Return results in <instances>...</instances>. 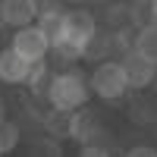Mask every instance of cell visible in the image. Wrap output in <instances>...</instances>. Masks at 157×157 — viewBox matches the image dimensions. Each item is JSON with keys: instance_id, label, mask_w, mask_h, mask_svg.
I'll list each match as a JSON object with an SVG mask.
<instances>
[{"instance_id": "1", "label": "cell", "mask_w": 157, "mask_h": 157, "mask_svg": "<svg viewBox=\"0 0 157 157\" xmlns=\"http://www.w3.org/2000/svg\"><path fill=\"white\" fill-rule=\"evenodd\" d=\"M91 94H94L91 91V78H85L78 69H63L57 75H50L44 98L54 110H82Z\"/></svg>"}, {"instance_id": "2", "label": "cell", "mask_w": 157, "mask_h": 157, "mask_svg": "<svg viewBox=\"0 0 157 157\" xmlns=\"http://www.w3.org/2000/svg\"><path fill=\"white\" fill-rule=\"evenodd\" d=\"M98 35V19L91 16L88 10H69V19H66V35L63 41L54 47V54L66 63H75V60H85V50L88 44L94 41Z\"/></svg>"}, {"instance_id": "3", "label": "cell", "mask_w": 157, "mask_h": 157, "mask_svg": "<svg viewBox=\"0 0 157 157\" xmlns=\"http://www.w3.org/2000/svg\"><path fill=\"white\" fill-rule=\"evenodd\" d=\"M91 91L101 98V101H123L132 85H129V75L123 69V60H101L94 63V69H91Z\"/></svg>"}, {"instance_id": "4", "label": "cell", "mask_w": 157, "mask_h": 157, "mask_svg": "<svg viewBox=\"0 0 157 157\" xmlns=\"http://www.w3.org/2000/svg\"><path fill=\"white\" fill-rule=\"evenodd\" d=\"M10 44L16 47L25 60H32V63H44V60H47V54L54 50V47H50V41H47V35L38 29V22L22 25V29H13Z\"/></svg>"}, {"instance_id": "5", "label": "cell", "mask_w": 157, "mask_h": 157, "mask_svg": "<svg viewBox=\"0 0 157 157\" xmlns=\"http://www.w3.org/2000/svg\"><path fill=\"white\" fill-rule=\"evenodd\" d=\"M35 66H38V63L25 60L13 44L0 50V82H3V85H29Z\"/></svg>"}, {"instance_id": "6", "label": "cell", "mask_w": 157, "mask_h": 157, "mask_svg": "<svg viewBox=\"0 0 157 157\" xmlns=\"http://www.w3.org/2000/svg\"><path fill=\"white\" fill-rule=\"evenodd\" d=\"M120 60H123V69H126V75H129L132 91H141V88L154 85V78H157V63H154V60H148L145 54H138L135 47L126 50Z\"/></svg>"}, {"instance_id": "7", "label": "cell", "mask_w": 157, "mask_h": 157, "mask_svg": "<svg viewBox=\"0 0 157 157\" xmlns=\"http://www.w3.org/2000/svg\"><path fill=\"white\" fill-rule=\"evenodd\" d=\"M0 16L10 29L32 25L41 16V0H0Z\"/></svg>"}, {"instance_id": "8", "label": "cell", "mask_w": 157, "mask_h": 157, "mask_svg": "<svg viewBox=\"0 0 157 157\" xmlns=\"http://www.w3.org/2000/svg\"><path fill=\"white\" fill-rule=\"evenodd\" d=\"M66 19H69V10H63L60 3L57 6H41V16H38V29L47 35L50 47H57L66 35Z\"/></svg>"}, {"instance_id": "9", "label": "cell", "mask_w": 157, "mask_h": 157, "mask_svg": "<svg viewBox=\"0 0 157 157\" xmlns=\"http://www.w3.org/2000/svg\"><path fill=\"white\" fill-rule=\"evenodd\" d=\"M135 50L157 63V19H151V22L135 29Z\"/></svg>"}, {"instance_id": "10", "label": "cell", "mask_w": 157, "mask_h": 157, "mask_svg": "<svg viewBox=\"0 0 157 157\" xmlns=\"http://www.w3.org/2000/svg\"><path fill=\"white\" fill-rule=\"evenodd\" d=\"M107 22L113 29H132L135 25V3L129 0V3H113L107 10Z\"/></svg>"}, {"instance_id": "11", "label": "cell", "mask_w": 157, "mask_h": 157, "mask_svg": "<svg viewBox=\"0 0 157 157\" xmlns=\"http://www.w3.org/2000/svg\"><path fill=\"white\" fill-rule=\"evenodd\" d=\"M110 50H116V47H113V32H98V35H94V41H91L88 50H85V60L101 63V60H107Z\"/></svg>"}, {"instance_id": "12", "label": "cell", "mask_w": 157, "mask_h": 157, "mask_svg": "<svg viewBox=\"0 0 157 157\" xmlns=\"http://www.w3.org/2000/svg\"><path fill=\"white\" fill-rule=\"evenodd\" d=\"M16 145H19V126L3 120L0 123V154H10Z\"/></svg>"}, {"instance_id": "13", "label": "cell", "mask_w": 157, "mask_h": 157, "mask_svg": "<svg viewBox=\"0 0 157 157\" xmlns=\"http://www.w3.org/2000/svg\"><path fill=\"white\" fill-rule=\"evenodd\" d=\"M126 154H129V157H157V148H151V145H135V148H129Z\"/></svg>"}, {"instance_id": "14", "label": "cell", "mask_w": 157, "mask_h": 157, "mask_svg": "<svg viewBox=\"0 0 157 157\" xmlns=\"http://www.w3.org/2000/svg\"><path fill=\"white\" fill-rule=\"evenodd\" d=\"M6 120V101H3V94H0V123Z\"/></svg>"}, {"instance_id": "15", "label": "cell", "mask_w": 157, "mask_h": 157, "mask_svg": "<svg viewBox=\"0 0 157 157\" xmlns=\"http://www.w3.org/2000/svg\"><path fill=\"white\" fill-rule=\"evenodd\" d=\"M148 3H151V16L157 19V0H148Z\"/></svg>"}, {"instance_id": "16", "label": "cell", "mask_w": 157, "mask_h": 157, "mask_svg": "<svg viewBox=\"0 0 157 157\" xmlns=\"http://www.w3.org/2000/svg\"><path fill=\"white\" fill-rule=\"evenodd\" d=\"M63 3H85V0H63Z\"/></svg>"}, {"instance_id": "17", "label": "cell", "mask_w": 157, "mask_h": 157, "mask_svg": "<svg viewBox=\"0 0 157 157\" xmlns=\"http://www.w3.org/2000/svg\"><path fill=\"white\" fill-rule=\"evenodd\" d=\"M132 3H148V0H132Z\"/></svg>"}, {"instance_id": "18", "label": "cell", "mask_w": 157, "mask_h": 157, "mask_svg": "<svg viewBox=\"0 0 157 157\" xmlns=\"http://www.w3.org/2000/svg\"><path fill=\"white\" fill-rule=\"evenodd\" d=\"M3 25H6V22H3V16H0V29H3Z\"/></svg>"}, {"instance_id": "19", "label": "cell", "mask_w": 157, "mask_h": 157, "mask_svg": "<svg viewBox=\"0 0 157 157\" xmlns=\"http://www.w3.org/2000/svg\"><path fill=\"white\" fill-rule=\"evenodd\" d=\"M94 3H107V0H94Z\"/></svg>"}]
</instances>
